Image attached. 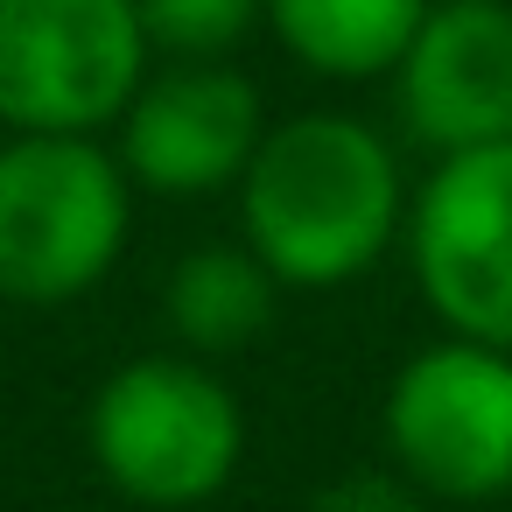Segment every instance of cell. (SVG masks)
<instances>
[{"mask_svg":"<svg viewBox=\"0 0 512 512\" xmlns=\"http://www.w3.org/2000/svg\"><path fill=\"white\" fill-rule=\"evenodd\" d=\"M267 141V113L246 71L232 64H162L141 78L120 113V162L134 190L155 197H218L239 190L246 162Z\"/></svg>","mask_w":512,"mask_h":512,"instance_id":"7","label":"cell"},{"mask_svg":"<svg viewBox=\"0 0 512 512\" xmlns=\"http://www.w3.org/2000/svg\"><path fill=\"white\" fill-rule=\"evenodd\" d=\"M386 463L435 505H498L512 491V351L477 337L421 344L379 400Z\"/></svg>","mask_w":512,"mask_h":512,"instance_id":"4","label":"cell"},{"mask_svg":"<svg viewBox=\"0 0 512 512\" xmlns=\"http://www.w3.org/2000/svg\"><path fill=\"white\" fill-rule=\"evenodd\" d=\"M134 176L99 134L0 141V302H85L127 253Z\"/></svg>","mask_w":512,"mask_h":512,"instance_id":"2","label":"cell"},{"mask_svg":"<svg viewBox=\"0 0 512 512\" xmlns=\"http://www.w3.org/2000/svg\"><path fill=\"white\" fill-rule=\"evenodd\" d=\"M281 281L246 246H197L162 281V316L190 358H232L274 323Z\"/></svg>","mask_w":512,"mask_h":512,"instance_id":"10","label":"cell"},{"mask_svg":"<svg viewBox=\"0 0 512 512\" xmlns=\"http://www.w3.org/2000/svg\"><path fill=\"white\" fill-rule=\"evenodd\" d=\"M309 512H421V491L386 463V470H344L316 491Z\"/></svg>","mask_w":512,"mask_h":512,"instance_id":"12","label":"cell"},{"mask_svg":"<svg viewBox=\"0 0 512 512\" xmlns=\"http://www.w3.org/2000/svg\"><path fill=\"white\" fill-rule=\"evenodd\" d=\"M134 0H0V127L106 134L148 78Z\"/></svg>","mask_w":512,"mask_h":512,"instance_id":"5","label":"cell"},{"mask_svg":"<svg viewBox=\"0 0 512 512\" xmlns=\"http://www.w3.org/2000/svg\"><path fill=\"white\" fill-rule=\"evenodd\" d=\"M428 8L435 0H267V29L302 71L330 85H365L393 78Z\"/></svg>","mask_w":512,"mask_h":512,"instance_id":"9","label":"cell"},{"mask_svg":"<svg viewBox=\"0 0 512 512\" xmlns=\"http://www.w3.org/2000/svg\"><path fill=\"white\" fill-rule=\"evenodd\" d=\"M148 50H162L169 64H225L260 22L267 0H134Z\"/></svg>","mask_w":512,"mask_h":512,"instance_id":"11","label":"cell"},{"mask_svg":"<svg viewBox=\"0 0 512 512\" xmlns=\"http://www.w3.org/2000/svg\"><path fill=\"white\" fill-rule=\"evenodd\" d=\"M407 267L449 337L512 351V141L442 155L407 204Z\"/></svg>","mask_w":512,"mask_h":512,"instance_id":"6","label":"cell"},{"mask_svg":"<svg viewBox=\"0 0 512 512\" xmlns=\"http://www.w3.org/2000/svg\"><path fill=\"white\" fill-rule=\"evenodd\" d=\"M393 113L435 162L512 141V8L435 0L393 64Z\"/></svg>","mask_w":512,"mask_h":512,"instance_id":"8","label":"cell"},{"mask_svg":"<svg viewBox=\"0 0 512 512\" xmlns=\"http://www.w3.org/2000/svg\"><path fill=\"white\" fill-rule=\"evenodd\" d=\"M470 512H491V505H470Z\"/></svg>","mask_w":512,"mask_h":512,"instance_id":"13","label":"cell"},{"mask_svg":"<svg viewBox=\"0 0 512 512\" xmlns=\"http://www.w3.org/2000/svg\"><path fill=\"white\" fill-rule=\"evenodd\" d=\"M393 141L358 113H295L267 127L239 176V246L295 295L365 281L407 232Z\"/></svg>","mask_w":512,"mask_h":512,"instance_id":"1","label":"cell"},{"mask_svg":"<svg viewBox=\"0 0 512 512\" xmlns=\"http://www.w3.org/2000/svg\"><path fill=\"white\" fill-rule=\"evenodd\" d=\"M85 449L134 512H197L239 477L246 414L211 358L148 351L99 379Z\"/></svg>","mask_w":512,"mask_h":512,"instance_id":"3","label":"cell"}]
</instances>
